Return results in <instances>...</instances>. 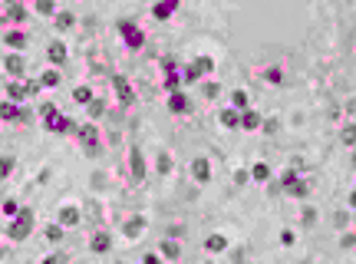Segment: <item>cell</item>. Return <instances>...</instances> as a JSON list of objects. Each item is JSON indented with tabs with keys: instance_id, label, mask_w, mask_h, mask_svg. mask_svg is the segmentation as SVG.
<instances>
[{
	"instance_id": "obj_1",
	"label": "cell",
	"mask_w": 356,
	"mask_h": 264,
	"mask_svg": "<svg viewBox=\"0 0 356 264\" xmlns=\"http://www.w3.org/2000/svg\"><path fill=\"white\" fill-rule=\"evenodd\" d=\"M40 112H43V122H47L50 132H73V129H76L70 119H66V116H60V112H56V106H50V103L43 106Z\"/></svg>"
},
{
	"instance_id": "obj_2",
	"label": "cell",
	"mask_w": 356,
	"mask_h": 264,
	"mask_svg": "<svg viewBox=\"0 0 356 264\" xmlns=\"http://www.w3.org/2000/svg\"><path fill=\"white\" fill-rule=\"evenodd\" d=\"M30 228H33V211H30V208H20L17 221L10 224V238H14V241H24L27 234H30Z\"/></svg>"
},
{
	"instance_id": "obj_3",
	"label": "cell",
	"mask_w": 356,
	"mask_h": 264,
	"mask_svg": "<svg viewBox=\"0 0 356 264\" xmlns=\"http://www.w3.org/2000/svg\"><path fill=\"white\" fill-rule=\"evenodd\" d=\"M211 60H208V56H198V60H195V63H191L188 66V70H185V76H182V80H188V83H195L198 80V76H205V73H211Z\"/></svg>"
},
{
	"instance_id": "obj_4",
	"label": "cell",
	"mask_w": 356,
	"mask_h": 264,
	"mask_svg": "<svg viewBox=\"0 0 356 264\" xmlns=\"http://www.w3.org/2000/svg\"><path fill=\"white\" fill-rule=\"evenodd\" d=\"M119 30H122V40H126L132 50H139V47H142V40H145V37H142V30H139L135 24H122Z\"/></svg>"
},
{
	"instance_id": "obj_5",
	"label": "cell",
	"mask_w": 356,
	"mask_h": 264,
	"mask_svg": "<svg viewBox=\"0 0 356 264\" xmlns=\"http://www.w3.org/2000/svg\"><path fill=\"white\" fill-rule=\"evenodd\" d=\"M129 162H132V178H135V182H142V178H145V159H142V152L132 149V152H129Z\"/></svg>"
},
{
	"instance_id": "obj_6",
	"label": "cell",
	"mask_w": 356,
	"mask_h": 264,
	"mask_svg": "<svg viewBox=\"0 0 356 264\" xmlns=\"http://www.w3.org/2000/svg\"><path fill=\"white\" fill-rule=\"evenodd\" d=\"M191 175H195V182H208V178H211V165H208V159H195V162H191Z\"/></svg>"
},
{
	"instance_id": "obj_7",
	"label": "cell",
	"mask_w": 356,
	"mask_h": 264,
	"mask_svg": "<svg viewBox=\"0 0 356 264\" xmlns=\"http://www.w3.org/2000/svg\"><path fill=\"white\" fill-rule=\"evenodd\" d=\"M79 139H83V145H86V152H96V142H99L96 126H83V129H79Z\"/></svg>"
},
{
	"instance_id": "obj_8",
	"label": "cell",
	"mask_w": 356,
	"mask_h": 264,
	"mask_svg": "<svg viewBox=\"0 0 356 264\" xmlns=\"http://www.w3.org/2000/svg\"><path fill=\"white\" fill-rule=\"evenodd\" d=\"M116 93H119V99H122V103H135V93H132V86H129L126 80H122V76H116Z\"/></svg>"
},
{
	"instance_id": "obj_9",
	"label": "cell",
	"mask_w": 356,
	"mask_h": 264,
	"mask_svg": "<svg viewBox=\"0 0 356 264\" xmlns=\"http://www.w3.org/2000/svg\"><path fill=\"white\" fill-rule=\"evenodd\" d=\"M4 66H7V73L10 76H24V56H7V60H4Z\"/></svg>"
},
{
	"instance_id": "obj_10",
	"label": "cell",
	"mask_w": 356,
	"mask_h": 264,
	"mask_svg": "<svg viewBox=\"0 0 356 264\" xmlns=\"http://www.w3.org/2000/svg\"><path fill=\"white\" fill-rule=\"evenodd\" d=\"M142 231H145V221H142V218H129V221H126V238H139Z\"/></svg>"
},
{
	"instance_id": "obj_11",
	"label": "cell",
	"mask_w": 356,
	"mask_h": 264,
	"mask_svg": "<svg viewBox=\"0 0 356 264\" xmlns=\"http://www.w3.org/2000/svg\"><path fill=\"white\" fill-rule=\"evenodd\" d=\"M175 7H178V0H162V4L155 7V17H158V20H168Z\"/></svg>"
},
{
	"instance_id": "obj_12",
	"label": "cell",
	"mask_w": 356,
	"mask_h": 264,
	"mask_svg": "<svg viewBox=\"0 0 356 264\" xmlns=\"http://www.w3.org/2000/svg\"><path fill=\"white\" fill-rule=\"evenodd\" d=\"M60 224H63V228L79 224V211H76V208H63V211H60Z\"/></svg>"
},
{
	"instance_id": "obj_13",
	"label": "cell",
	"mask_w": 356,
	"mask_h": 264,
	"mask_svg": "<svg viewBox=\"0 0 356 264\" xmlns=\"http://www.w3.org/2000/svg\"><path fill=\"white\" fill-rule=\"evenodd\" d=\"M168 109H172V112H188V99H185L182 93H172V99H168Z\"/></svg>"
},
{
	"instance_id": "obj_14",
	"label": "cell",
	"mask_w": 356,
	"mask_h": 264,
	"mask_svg": "<svg viewBox=\"0 0 356 264\" xmlns=\"http://www.w3.org/2000/svg\"><path fill=\"white\" fill-rule=\"evenodd\" d=\"M89 248L93 251H99V254H103V251H109V234H93V241H89Z\"/></svg>"
},
{
	"instance_id": "obj_15",
	"label": "cell",
	"mask_w": 356,
	"mask_h": 264,
	"mask_svg": "<svg viewBox=\"0 0 356 264\" xmlns=\"http://www.w3.org/2000/svg\"><path fill=\"white\" fill-rule=\"evenodd\" d=\"M0 116H4V119H17V116H20V106H17L14 99H7V103H0Z\"/></svg>"
},
{
	"instance_id": "obj_16",
	"label": "cell",
	"mask_w": 356,
	"mask_h": 264,
	"mask_svg": "<svg viewBox=\"0 0 356 264\" xmlns=\"http://www.w3.org/2000/svg\"><path fill=\"white\" fill-rule=\"evenodd\" d=\"M205 248L208 251H224L228 248V238H224V234H211V238L205 241Z\"/></svg>"
},
{
	"instance_id": "obj_17",
	"label": "cell",
	"mask_w": 356,
	"mask_h": 264,
	"mask_svg": "<svg viewBox=\"0 0 356 264\" xmlns=\"http://www.w3.org/2000/svg\"><path fill=\"white\" fill-rule=\"evenodd\" d=\"M7 47H14V50H24V47H27V37H24L20 30H10V33H7Z\"/></svg>"
},
{
	"instance_id": "obj_18",
	"label": "cell",
	"mask_w": 356,
	"mask_h": 264,
	"mask_svg": "<svg viewBox=\"0 0 356 264\" xmlns=\"http://www.w3.org/2000/svg\"><path fill=\"white\" fill-rule=\"evenodd\" d=\"M50 60H53V63H63V60H66V47L60 40L50 43Z\"/></svg>"
},
{
	"instance_id": "obj_19",
	"label": "cell",
	"mask_w": 356,
	"mask_h": 264,
	"mask_svg": "<svg viewBox=\"0 0 356 264\" xmlns=\"http://www.w3.org/2000/svg\"><path fill=\"white\" fill-rule=\"evenodd\" d=\"M241 126H244L247 132H251V129H257V126H261V116H257V112H251V109H247L244 116H241Z\"/></svg>"
},
{
	"instance_id": "obj_20",
	"label": "cell",
	"mask_w": 356,
	"mask_h": 264,
	"mask_svg": "<svg viewBox=\"0 0 356 264\" xmlns=\"http://www.w3.org/2000/svg\"><path fill=\"white\" fill-rule=\"evenodd\" d=\"M7 96L14 99V103H20V99L27 96V86H24V83H10V86H7Z\"/></svg>"
},
{
	"instance_id": "obj_21",
	"label": "cell",
	"mask_w": 356,
	"mask_h": 264,
	"mask_svg": "<svg viewBox=\"0 0 356 264\" xmlns=\"http://www.w3.org/2000/svg\"><path fill=\"white\" fill-rule=\"evenodd\" d=\"M251 178H254V182H267V178H270V168L264 165V162H257V165L251 168Z\"/></svg>"
},
{
	"instance_id": "obj_22",
	"label": "cell",
	"mask_w": 356,
	"mask_h": 264,
	"mask_svg": "<svg viewBox=\"0 0 356 264\" xmlns=\"http://www.w3.org/2000/svg\"><path fill=\"white\" fill-rule=\"evenodd\" d=\"M221 122H224L228 129H237V126H241V116H237L234 109H224V112H221Z\"/></svg>"
},
{
	"instance_id": "obj_23",
	"label": "cell",
	"mask_w": 356,
	"mask_h": 264,
	"mask_svg": "<svg viewBox=\"0 0 356 264\" xmlns=\"http://www.w3.org/2000/svg\"><path fill=\"white\" fill-rule=\"evenodd\" d=\"M162 254H165V257H172V261H175V257L182 254V244H178V241H165V244H162Z\"/></svg>"
},
{
	"instance_id": "obj_24",
	"label": "cell",
	"mask_w": 356,
	"mask_h": 264,
	"mask_svg": "<svg viewBox=\"0 0 356 264\" xmlns=\"http://www.w3.org/2000/svg\"><path fill=\"white\" fill-rule=\"evenodd\" d=\"M40 86H60V73H56V70H47L43 76H40Z\"/></svg>"
},
{
	"instance_id": "obj_25",
	"label": "cell",
	"mask_w": 356,
	"mask_h": 264,
	"mask_svg": "<svg viewBox=\"0 0 356 264\" xmlns=\"http://www.w3.org/2000/svg\"><path fill=\"white\" fill-rule=\"evenodd\" d=\"M73 99H76V103H93V89H89V86H79L76 89V93H73Z\"/></svg>"
},
{
	"instance_id": "obj_26",
	"label": "cell",
	"mask_w": 356,
	"mask_h": 264,
	"mask_svg": "<svg viewBox=\"0 0 356 264\" xmlns=\"http://www.w3.org/2000/svg\"><path fill=\"white\" fill-rule=\"evenodd\" d=\"M178 80H182V76H178V70L168 63V80H165V86H168V89H178Z\"/></svg>"
},
{
	"instance_id": "obj_27",
	"label": "cell",
	"mask_w": 356,
	"mask_h": 264,
	"mask_svg": "<svg viewBox=\"0 0 356 264\" xmlns=\"http://www.w3.org/2000/svg\"><path fill=\"white\" fill-rule=\"evenodd\" d=\"M47 238H50V241H60V238H63V224H50V228H47Z\"/></svg>"
},
{
	"instance_id": "obj_28",
	"label": "cell",
	"mask_w": 356,
	"mask_h": 264,
	"mask_svg": "<svg viewBox=\"0 0 356 264\" xmlns=\"http://www.w3.org/2000/svg\"><path fill=\"white\" fill-rule=\"evenodd\" d=\"M37 14L50 17V14H53V0H37Z\"/></svg>"
},
{
	"instance_id": "obj_29",
	"label": "cell",
	"mask_w": 356,
	"mask_h": 264,
	"mask_svg": "<svg viewBox=\"0 0 356 264\" xmlns=\"http://www.w3.org/2000/svg\"><path fill=\"white\" fill-rule=\"evenodd\" d=\"M10 172H14V159L7 155V159H0V178H7Z\"/></svg>"
},
{
	"instance_id": "obj_30",
	"label": "cell",
	"mask_w": 356,
	"mask_h": 264,
	"mask_svg": "<svg viewBox=\"0 0 356 264\" xmlns=\"http://www.w3.org/2000/svg\"><path fill=\"white\" fill-rule=\"evenodd\" d=\"M343 142H346V145H356V126H346V129H343Z\"/></svg>"
},
{
	"instance_id": "obj_31",
	"label": "cell",
	"mask_w": 356,
	"mask_h": 264,
	"mask_svg": "<svg viewBox=\"0 0 356 264\" xmlns=\"http://www.w3.org/2000/svg\"><path fill=\"white\" fill-rule=\"evenodd\" d=\"M56 27H60V30H70V27H73V14H60V17H56Z\"/></svg>"
},
{
	"instance_id": "obj_32",
	"label": "cell",
	"mask_w": 356,
	"mask_h": 264,
	"mask_svg": "<svg viewBox=\"0 0 356 264\" xmlns=\"http://www.w3.org/2000/svg\"><path fill=\"white\" fill-rule=\"evenodd\" d=\"M231 103H234L237 109H247V93H241V89H237L234 96H231Z\"/></svg>"
},
{
	"instance_id": "obj_33",
	"label": "cell",
	"mask_w": 356,
	"mask_h": 264,
	"mask_svg": "<svg viewBox=\"0 0 356 264\" xmlns=\"http://www.w3.org/2000/svg\"><path fill=\"white\" fill-rule=\"evenodd\" d=\"M287 188H290V195H307V182H300V178L293 185H287Z\"/></svg>"
},
{
	"instance_id": "obj_34",
	"label": "cell",
	"mask_w": 356,
	"mask_h": 264,
	"mask_svg": "<svg viewBox=\"0 0 356 264\" xmlns=\"http://www.w3.org/2000/svg\"><path fill=\"white\" fill-rule=\"evenodd\" d=\"M89 116H93V119H99V116H103V103H99V99H93V103H89Z\"/></svg>"
},
{
	"instance_id": "obj_35",
	"label": "cell",
	"mask_w": 356,
	"mask_h": 264,
	"mask_svg": "<svg viewBox=\"0 0 356 264\" xmlns=\"http://www.w3.org/2000/svg\"><path fill=\"white\" fill-rule=\"evenodd\" d=\"M158 172H172V159L168 155H158Z\"/></svg>"
},
{
	"instance_id": "obj_36",
	"label": "cell",
	"mask_w": 356,
	"mask_h": 264,
	"mask_svg": "<svg viewBox=\"0 0 356 264\" xmlns=\"http://www.w3.org/2000/svg\"><path fill=\"white\" fill-rule=\"evenodd\" d=\"M24 7H20V4H14V7H10V20H24Z\"/></svg>"
},
{
	"instance_id": "obj_37",
	"label": "cell",
	"mask_w": 356,
	"mask_h": 264,
	"mask_svg": "<svg viewBox=\"0 0 356 264\" xmlns=\"http://www.w3.org/2000/svg\"><path fill=\"white\" fill-rule=\"evenodd\" d=\"M267 80H270V83H280L284 76H280V70H277V66H270V70H267Z\"/></svg>"
},
{
	"instance_id": "obj_38",
	"label": "cell",
	"mask_w": 356,
	"mask_h": 264,
	"mask_svg": "<svg viewBox=\"0 0 356 264\" xmlns=\"http://www.w3.org/2000/svg\"><path fill=\"white\" fill-rule=\"evenodd\" d=\"M4 211H7V215H17L20 208H17V201H4Z\"/></svg>"
},
{
	"instance_id": "obj_39",
	"label": "cell",
	"mask_w": 356,
	"mask_h": 264,
	"mask_svg": "<svg viewBox=\"0 0 356 264\" xmlns=\"http://www.w3.org/2000/svg\"><path fill=\"white\" fill-rule=\"evenodd\" d=\"M142 264H162V261H158V254H145V257H142Z\"/></svg>"
},
{
	"instance_id": "obj_40",
	"label": "cell",
	"mask_w": 356,
	"mask_h": 264,
	"mask_svg": "<svg viewBox=\"0 0 356 264\" xmlns=\"http://www.w3.org/2000/svg\"><path fill=\"white\" fill-rule=\"evenodd\" d=\"M40 264H56V257H43V261H40Z\"/></svg>"
},
{
	"instance_id": "obj_41",
	"label": "cell",
	"mask_w": 356,
	"mask_h": 264,
	"mask_svg": "<svg viewBox=\"0 0 356 264\" xmlns=\"http://www.w3.org/2000/svg\"><path fill=\"white\" fill-rule=\"evenodd\" d=\"M349 205H353V208H356V192H353V195H349Z\"/></svg>"
},
{
	"instance_id": "obj_42",
	"label": "cell",
	"mask_w": 356,
	"mask_h": 264,
	"mask_svg": "<svg viewBox=\"0 0 356 264\" xmlns=\"http://www.w3.org/2000/svg\"><path fill=\"white\" fill-rule=\"evenodd\" d=\"M353 165H356V159H353Z\"/></svg>"
}]
</instances>
